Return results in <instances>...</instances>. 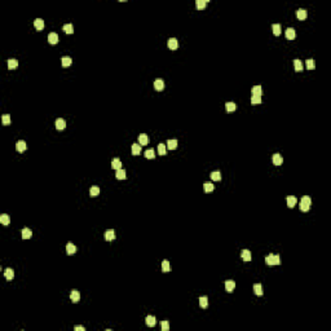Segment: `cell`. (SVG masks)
Returning <instances> with one entry per match:
<instances>
[{"label": "cell", "instance_id": "obj_1", "mask_svg": "<svg viewBox=\"0 0 331 331\" xmlns=\"http://www.w3.org/2000/svg\"><path fill=\"white\" fill-rule=\"evenodd\" d=\"M265 263L268 265H279L281 264V258L279 255H274V254H269L265 258Z\"/></svg>", "mask_w": 331, "mask_h": 331}, {"label": "cell", "instance_id": "obj_2", "mask_svg": "<svg viewBox=\"0 0 331 331\" xmlns=\"http://www.w3.org/2000/svg\"><path fill=\"white\" fill-rule=\"evenodd\" d=\"M272 162L274 166H282V163H283V158H282V155L278 154V153H275V154H273L272 157Z\"/></svg>", "mask_w": 331, "mask_h": 331}, {"label": "cell", "instance_id": "obj_3", "mask_svg": "<svg viewBox=\"0 0 331 331\" xmlns=\"http://www.w3.org/2000/svg\"><path fill=\"white\" fill-rule=\"evenodd\" d=\"M167 45H168L169 49L175 51V49L179 48V40H177L176 38H171V39H168V42H167Z\"/></svg>", "mask_w": 331, "mask_h": 331}, {"label": "cell", "instance_id": "obj_4", "mask_svg": "<svg viewBox=\"0 0 331 331\" xmlns=\"http://www.w3.org/2000/svg\"><path fill=\"white\" fill-rule=\"evenodd\" d=\"M310 205H312V198L308 195H304L301 197V199H300V206H305V207H309L310 208Z\"/></svg>", "mask_w": 331, "mask_h": 331}, {"label": "cell", "instance_id": "obj_5", "mask_svg": "<svg viewBox=\"0 0 331 331\" xmlns=\"http://www.w3.org/2000/svg\"><path fill=\"white\" fill-rule=\"evenodd\" d=\"M70 299L73 303H78L79 300H80V292L76 291V290H73L70 294Z\"/></svg>", "mask_w": 331, "mask_h": 331}, {"label": "cell", "instance_id": "obj_6", "mask_svg": "<svg viewBox=\"0 0 331 331\" xmlns=\"http://www.w3.org/2000/svg\"><path fill=\"white\" fill-rule=\"evenodd\" d=\"M285 34H286V38H287L289 40L295 39V36H296V34H295V28H294V27H289L286 31H285Z\"/></svg>", "mask_w": 331, "mask_h": 331}, {"label": "cell", "instance_id": "obj_7", "mask_svg": "<svg viewBox=\"0 0 331 331\" xmlns=\"http://www.w3.org/2000/svg\"><path fill=\"white\" fill-rule=\"evenodd\" d=\"M66 252H68V255H73V254L76 252V246L74 243H71V242H69L68 244H66Z\"/></svg>", "mask_w": 331, "mask_h": 331}, {"label": "cell", "instance_id": "obj_8", "mask_svg": "<svg viewBox=\"0 0 331 331\" xmlns=\"http://www.w3.org/2000/svg\"><path fill=\"white\" fill-rule=\"evenodd\" d=\"M154 88L157 91H163L164 89V81L162 79H155L154 80Z\"/></svg>", "mask_w": 331, "mask_h": 331}, {"label": "cell", "instance_id": "obj_9", "mask_svg": "<svg viewBox=\"0 0 331 331\" xmlns=\"http://www.w3.org/2000/svg\"><path fill=\"white\" fill-rule=\"evenodd\" d=\"M111 168L113 169H119V168H122V162H120V159L119 158H114V159L111 160Z\"/></svg>", "mask_w": 331, "mask_h": 331}, {"label": "cell", "instance_id": "obj_10", "mask_svg": "<svg viewBox=\"0 0 331 331\" xmlns=\"http://www.w3.org/2000/svg\"><path fill=\"white\" fill-rule=\"evenodd\" d=\"M234 289H236V282L234 281H226L225 282V290L228 292H233Z\"/></svg>", "mask_w": 331, "mask_h": 331}, {"label": "cell", "instance_id": "obj_11", "mask_svg": "<svg viewBox=\"0 0 331 331\" xmlns=\"http://www.w3.org/2000/svg\"><path fill=\"white\" fill-rule=\"evenodd\" d=\"M16 149H17V152L18 153H22L26 150V142L23 140H20L17 141V144H16Z\"/></svg>", "mask_w": 331, "mask_h": 331}, {"label": "cell", "instance_id": "obj_12", "mask_svg": "<svg viewBox=\"0 0 331 331\" xmlns=\"http://www.w3.org/2000/svg\"><path fill=\"white\" fill-rule=\"evenodd\" d=\"M296 17L299 18L300 21H303V20H305L307 18V11L304 8H300V9H297L296 11Z\"/></svg>", "mask_w": 331, "mask_h": 331}, {"label": "cell", "instance_id": "obj_13", "mask_svg": "<svg viewBox=\"0 0 331 331\" xmlns=\"http://www.w3.org/2000/svg\"><path fill=\"white\" fill-rule=\"evenodd\" d=\"M71 62H73V60H71V57L69 56H64L61 58V65L64 66V68H69L71 65Z\"/></svg>", "mask_w": 331, "mask_h": 331}, {"label": "cell", "instance_id": "obj_14", "mask_svg": "<svg viewBox=\"0 0 331 331\" xmlns=\"http://www.w3.org/2000/svg\"><path fill=\"white\" fill-rule=\"evenodd\" d=\"M105 239L106 241H113V239H115V232L113 229H107L106 232H105Z\"/></svg>", "mask_w": 331, "mask_h": 331}, {"label": "cell", "instance_id": "obj_15", "mask_svg": "<svg viewBox=\"0 0 331 331\" xmlns=\"http://www.w3.org/2000/svg\"><path fill=\"white\" fill-rule=\"evenodd\" d=\"M48 42L51 43V44H57L58 43V35L56 32H51V34L48 35Z\"/></svg>", "mask_w": 331, "mask_h": 331}, {"label": "cell", "instance_id": "obj_16", "mask_svg": "<svg viewBox=\"0 0 331 331\" xmlns=\"http://www.w3.org/2000/svg\"><path fill=\"white\" fill-rule=\"evenodd\" d=\"M65 127H66V120L62 118H58L56 120V128L58 129V131H61V129H65Z\"/></svg>", "mask_w": 331, "mask_h": 331}, {"label": "cell", "instance_id": "obj_17", "mask_svg": "<svg viewBox=\"0 0 331 331\" xmlns=\"http://www.w3.org/2000/svg\"><path fill=\"white\" fill-rule=\"evenodd\" d=\"M138 144H140V145H148V144H149V136L145 135V133H141V135L138 136Z\"/></svg>", "mask_w": 331, "mask_h": 331}, {"label": "cell", "instance_id": "obj_18", "mask_svg": "<svg viewBox=\"0 0 331 331\" xmlns=\"http://www.w3.org/2000/svg\"><path fill=\"white\" fill-rule=\"evenodd\" d=\"M21 236H22L23 239H28V238H31V236H32V232H31L28 228H23L22 232H21Z\"/></svg>", "mask_w": 331, "mask_h": 331}, {"label": "cell", "instance_id": "obj_19", "mask_svg": "<svg viewBox=\"0 0 331 331\" xmlns=\"http://www.w3.org/2000/svg\"><path fill=\"white\" fill-rule=\"evenodd\" d=\"M272 30H273V34L275 35V36H278V35H281V32H282V27H281L279 23H273L272 26Z\"/></svg>", "mask_w": 331, "mask_h": 331}, {"label": "cell", "instance_id": "obj_20", "mask_svg": "<svg viewBox=\"0 0 331 331\" xmlns=\"http://www.w3.org/2000/svg\"><path fill=\"white\" fill-rule=\"evenodd\" d=\"M131 150H132V154L133 155H138L141 153V145L140 144H132Z\"/></svg>", "mask_w": 331, "mask_h": 331}, {"label": "cell", "instance_id": "obj_21", "mask_svg": "<svg viewBox=\"0 0 331 331\" xmlns=\"http://www.w3.org/2000/svg\"><path fill=\"white\" fill-rule=\"evenodd\" d=\"M241 258L243 259V261H251V252L248 250H242Z\"/></svg>", "mask_w": 331, "mask_h": 331}, {"label": "cell", "instance_id": "obj_22", "mask_svg": "<svg viewBox=\"0 0 331 331\" xmlns=\"http://www.w3.org/2000/svg\"><path fill=\"white\" fill-rule=\"evenodd\" d=\"M155 323H157V318H155L154 316H148V317H146V325H148L149 327L155 326Z\"/></svg>", "mask_w": 331, "mask_h": 331}, {"label": "cell", "instance_id": "obj_23", "mask_svg": "<svg viewBox=\"0 0 331 331\" xmlns=\"http://www.w3.org/2000/svg\"><path fill=\"white\" fill-rule=\"evenodd\" d=\"M34 26L36 30H43V28H44V21H43L42 18H36V20L34 21Z\"/></svg>", "mask_w": 331, "mask_h": 331}, {"label": "cell", "instance_id": "obj_24", "mask_svg": "<svg viewBox=\"0 0 331 331\" xmlns=\"http://www.w3.org/2000/svg\"><path fill=\"white\" fill-rule=\"evenodd\" d=\"M176 148H177V140L171 138V140L167 141V149H169V150H175Z\"/></svg>", "mask_w": 331, "mask_h": 331}, {"label": "cell", "instance_id": "obj_25", "mask_svg": "<svg viewBox=\"0 0 331 331\" xmlns=\"http://www.w3.org/2000/svg\"><path fill=\"white\" fill-rule=\"evenodd\" d=\"M254 292H255L256 295H259V296H261V295L264 294L261 283H255V285H254Z\"/></svg>", "mask_w": 331, "mask_h": 331}, {"label": "cell", "instance_id": "obj_26", "mask_svg": "<svg viewBox=\"0 0 331 331\" xmlns=\"http://www.w3.org/2000/svg\"><path fill=\"white\" fill-rule=\"evenodd\" d=\"M4 275H5L7 281H12V279H13V277H14V270L12 269V268H8V269H5Z\"/></svg>", "mask_w": 331, "mask_h": 331}, {"label": "cell", "instance_id": "obj_27", "mask_svg": "<svg viewBox=\"0 0 331 331\" xmlns=\"http://www.w3.org/2000/svg\"><path fill=\"white\" fill-rule=\"evenodd\" d=\"M158 153H159V155H167V145L160 142L158 145Z\"/></svg>", "mask_w": 331, "mask_h": 331}, {"label": "cell", "instance_id": "obj_28", "mask_svg": "<svg viewBox=\"0 0 331 331\" xmlns=\"http://www.w3.org/2000/svg\"><path fill=\"white\" fill-rule=\"evenodd\" d=\"M297 203V199L295 198L294 195H290V197H287V206H289L290 208H292L294 207L295 205Z\"/></svg>", "mask_w": 331, "mask_h": 331}, {"label": "cell", "instance_id": "obj_29", "mask_svg": "<svg viewBox=\"0 0 331 331\" xmlns=\"http://www.w3.org/2000/svg\"><path fill=\"white\" fill-rule=\"evenodd\" d=\"M115 176H117V179L118 180H124L126 179V171H124L123 168H119V169H117V173H115Z\"/></svg>", "mask_w": 331, "mask_h": 331}, {"label": "cell", "instance_id": "obj_30", "mask_svg": "<svg viewBox=\"0 0 331 331\" xmlns=\"http://www.w3.org/2000/svg\"><path fill=\"white\" fill-rule=\"evenodd\" d=\"M251 92H252V95L261 96V95H263V88H261V85H254L252 89H251Z\"/></svg>", "mask_w": 331, "mask_h": 331}, {"label": "cell", "instance_id": "obj_31", "mask_svg": "<svg viewBox=\"0 0 331 331\" xmlns=\"http://www.w3.org/2000/svg\"><path fill=\"white\" fill-rule=\"evenodd\" d=\"M199 305H201V308H207L208 307V297L207 296L199 297Z\"/></svg>", "mask_w": 331, "mask_h": 331}, {"label": "cell", "instance_id": "obj_32", "mask_svg": "<svg viewBox=\"0 0 331 331\" xmlns=\"http://www.w3.org/2000/svg\"><path fill=\"white\" fill-rule=\"evenodd\" d=\"M0 222H1L3 225H8L9 222H11V219H9V216L7 215V213L0 215Z\"/></svg>", "mask_w": 331, "mask_h": 331}, {"label": "cell", "instance_id": "obj_33", "mask_svg": "<svg viewBox=\"0 0 331 331\" xmlns=\"http://www.w3.org/2000/svg\"><path fill=\"white\" fill-rule=\"evenodd\" d=\"M18 66V61L16 58H9L8 60V68L9 69H16Z\"/></svg>", "mask_w": 331, "mask_h": 331}, {"label": "cell", "instance_id": "obj_34", "mask_svg": "<svg viewBox=\"0 0 331 331\" xmlns=\"http://www.w3.org/2000/svg\"><path fill=\"white\" fill-rule=\"evenodd\" d=\"M294 66H295V70L296 71H301L303 70V62L300 60H294Z\"/></svg>", "mask_w": 331, "mask_h": 331}, {"label": "cell", "instance_id": "obj_35", "mask_svg": "<svg viewBox=\"0 0 331 331\" xmlns=\"http://www.w3.org/2000/svg\"><path fill=\"white\" fill-rule=\"evenodd\" d=\"M207 3H208V0H207V1H206V0H197V1H195L197 9H203L206 5H207Z\"/></svg>", "mask_w": 331, "mask_h": 331}, {"label": "cell", "instance_id": "obj_36", "mask_svg": "<svg viewBox=\"0 0 331 331\" xmlns=\"http://www.w3.org/2000/svg\"><path fill=\"white\" fill-rule=\"evenodd\" d=\"M251 104H252V105H259V104H261V96L252 95V97H251Z\"/></svg>", "mask_w": 331, "mask_h": 331}, {"label": "cell", "instance_id": "obj_37", "mask_svg": "<svg viewBox=\"0 0 331 331\" xmlns=\"http://www.w3.org/2000/svg\"><path fill=\"white\" fill-rule=\"evenodd\" d=\"M64 31L66 32V34H73L74 32V27H73V25L71 23H66V25H64Z\"/></svg>", "mask_w": 331, "mask_h": 331}, {"label": "cell", "instance_id": "obj_38", "mask_svg": "<svg viewBox=\"0 0 331 331\" xmlns=\"http://www.w3.org/2000/svg\"><path fill=\"white\" fill-rule=\"evenodd\" d=\"M225 109H226V111L230 113V111H234V110L237 109V106H236L234 102L230 101V102H226V104H225Z\"/></svg>", "mask_w": 331, "mask_h": 331}, {"label": "cell", "instance_id": "obj_39", "mask_svg": "<svg viewBox=\"0 0 331 331\" xmlns=\"http://www.w3.org/2000/svg\"><path fill=\"white\" fill-rule=\"evenodd\" d=\"M211 179L215 180V181H220L221 180V172L220 171H213L211 173Z\"/></svg>", "mask_w": 331, "mask_h": 331}, {"label": "cell", "instance_id": "obj_40", "mask_svg": "<svg viewBox=\"0 0 331 331\" xmlns=\"http://www.w3.org/2000/svg\"><path fill=\"white\" fill-rule=\"evenodd\" d=\"M89 194H91V197H97L98 194H100V188H98V186H92V188L89 189Z\"/></svg>", "mask_w": 331, "mask_h": 331}, {"label": "cell", "instance_id": "obj_41", "mask_svg": "<svg viewBox=\"0 0 331 331\" xmlns=\"http://www.w3.org/2000/svg\"><path fill=\"white\" fill-rule=\"evenodd\" d=\"M145 158H148V159H153V158H155V152L153 150V149H148L145 152Z\"/></svg>", "mask_w": 331, "mask_h": 331}, {"label": "cell", "instance_id": "obj_42", "mask_svg": "<svg viewBox=\"0 0 331 331\" xmlns=\"http://www.w3.org/2000/svg\"><path fill=\"white\" fill-rule=\"evenodd\" d=\"M305 64H307V69H308V70H313V69L316 68V64H314V60H312V58L307 60V61H305Z\"/></svg>", "mask_w": 331, "mask_h": 331}, {"label": "cell", "instance_id": "obj_43", "mask_svg": "<svg viewBox=\"0 0 331 331\" xmlns=\"http://www.w3.org/2000/svg\"><path fill=\"white\" fill-rule=\"evenodd\" d=\"M203 189H205L206 193H211V191L213 190V184H211V183H205V184H203Z\"/></svg>", "mask_w": 331, "mask_h": 331}, {"label": "cell", "instance_id": "obj_44", "mask_svg": "<svg viewBox=\"0 0 331 331\" xmlns=\"http://www.w3.org/2000/svg\"><path fill=\"white\" fill-rule=\"evenodd\" d=\"M162 270H163V272H169V270H171L169 261H167V260L163 261V263H162Z\"/></svg>", "mask_w": 331, "mask_h": 331}, {"label": "cell", "instance_id": "obj_45", "mask_svg": "<svg viewBox=\"0 0 331 331\" xmlns=\"http://www.w3.org/2000/svg\"><path fill=\"white\" fill-rule=\"evenodd\" d=\"M1 122H3L4 126H8V124H11V117H9L8 114H4L3 117H1Z\"/></svg>", "mask_w": 331, "mask_h": 331}, {"label": "cell", "instance_id": "obj_46", "mask_svg": "<svg viewBox=\"0 0 331 331\" xmlns=\"http://www.w3.org/2000/svg\"><path fill=\"white\" fill-rule=\"evenodd\" d=\"M168 330H169L168 321H162V331H168Z\"/></svg>", "mask_w": 331, "mask_h": 331}, {"label": "cell", "instance_id": "obj_47", "mask_svg": "<svg viewBox=\"0 0 331 331\" xmlns=\"http://www.w3.org/2000/svg\"><path fill=\"white\" fill-rule=\"evenodd\" d=\"M74 330H75V331H85V327H84V326H75Z\"/></svg>", "mask_w": 331, "mask_h": 331}]
</instances>
